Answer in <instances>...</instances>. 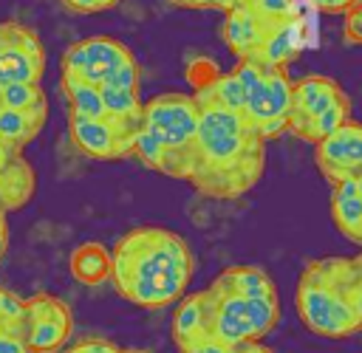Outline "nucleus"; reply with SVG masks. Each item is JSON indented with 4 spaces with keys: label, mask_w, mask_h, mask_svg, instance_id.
Here are the masks:
<instances>
[{
    "label": "nucleus",
    "mask_w": 362,
    "mask_h": 353,
    "mask_svg": "<svg viewBox=\"0 0 362 353\" xmlns=\"http://www.w3.org/2000/svg\"><path fill=\"white\" fill-rule=\"evenodd\" d=\"M198 104V138L189 186L215 201H232L255 189L266 169V138L209 88L192 90Z\"/></svg>",
    "instance_id": "f257e3e1"
},
{
    "label": "nucleus",
    "mask_w": 362,
    "mask_h": 353,
    "mask_svg": "<svg viewBox=\"0 0 362 353\" xmlns=\"http://www.w3.org/2000/svg\"><path fill=\"white\" fill-rule=\"evenodd\" d=\"M110 280L136 308L161 311L175 305L195 274L192 246L167 226H136L110 249Z\"/></svg>",
    "instance_id": "f03ea898"
},
{
    "label": "nucleus",
    "mask_w": 362,
    "mask_h": 353,
    "mask_svg": "<svg viewBox=\"0 0 362 353\" xmlns=\"http://www.w3.org/2000/svg\"><path fill=\"white\" fill-rule=\"evenodd\" d=\"M221 37L238 59L288 68L305 45V14L294 0H246L223 14Z\"/></svg>",
    "instance_id": "7ed1b4c3"
},
{
    "label": "nucleus",
    "mask_w": 362,
    "mask_h": 353,
    "mask_svg": "<svg viewBox=\"0 0 362 353\" xmlns=\"http://www.w3.org/2000/svg\"><path fill=\"white\" fill-rule=\"evenodd\" d=\"M198 138V104L192 93H158L144 102L133 155L175 181H189Z\"/></svg>",
    "instance_id": "20e7f679"
},
{
    "label": "nucleus",
    "mask_w": 362,
    "mask_h": 353,
    "mask_svg": "<svg viewBox=\"0 0 362 353\" xmlns=\"http://www.w3.org/2000/svg\"><path fill=\"white\" fill-rule=\"evenodd\" d=\"M300 322L325 339H348L362 330L354 311L351 257H317L305 263L294 294Z\"/></svg>",
    "instance_id": "39448f33"
},
{
    "label": "nucleus",
    "mask_w": 362,
    "mask_h": 353,
    "mask_svg": "<svg viewBox=\"0 0 362 353\" xmlns=\"http://www.w3.org/2000/svg\"><path fill=\"white\" fill-rule=\"evenodd\" d=\"M291 85L294 82L288 76V68L238 59L232 71L218 73L204 88H209L229 107L240 110L257 127V133L269 141L286 130L288 104H291Z\"/></svg>",
    "instance_id": "423d86ee"
},
{
    "label": "nucleus",
    "mask_w": 362,
    "mask_h": 353,
    "mask_svg": "<svg viewBox=\"0 0 362 353\" xmlns=\"http://www.w3.org/2000/svg\"><path fill=\"white\" fill-rule=\"evenodd\" d=\"M351 119V96L322 73H308L291 85V104L286 130L305 141L320 144Z\"/></svg>",
    "instance_id": "0eeeda50"
},
{
    "label": "nucleus",
    "mask_w": 362,
    "mask_h": 353,
    "mask_svg": "<svg viewBox=\"0 0 362 353\" xmlns=\"http://www.w3.org/2000/svg\"><path fill=\"white\" fill-rule=\"evenodd\" d=\"M59 71L62 76L85 82L96 90L116 85L139 88V73H141L133 51L116 37H85L68 45Z\"/></svg>",
    "instance_id": "6e6552de"
},
{
    "label": "nucleus",
    "mask_w": 362,
    "mask_h": 353,
    "mask_svg": "<svg viewBox=\"0 0 362 353\" xmlns=\"http://www.w3.org/2000/svg\"><path fill=\"white\" fill-rule=\"evenodd\" d=\"M206 291L212 294V336L226 347L263 342L280 322V302L246 299L215 285H206Z\"/></svg>",
    "instance_id": "1a4fd4ad"
},
{
    "label": "nucleus",
    "mask_w": 362,
    "mask_h": 353,
    "mask_svg": "<svg viewBox=\"0 0 362 353\" xmlns=\"http://www.w3.org/2000/svg\"><path fill=\"white\" fill-rule=\"evenodd\" d=\"M23 339L31 353H59L74 333V313L57 294L40 291L23 299Z\"/></svg>",
    "instance_id": "9d476101"
},
{
    "label": "nucleus",
    "mask_w": 362,
    "mask_h": 353,
    "mask_svg": "<svg viewBox=\"0 0 362 353\" xmlns=\"http://www.w3.org/2000/svg\"><path fill=\"white\" fill-rule=\"evenodd\" d=\"M45 73V45L40 34L17 20L0 23V88L40 85Z\"/></svg>",
    "instance_id": "9b49d317"
},
{
    "label": "nucleus",
    "mask_w": 362,
    "mask_h": 353,
    "mask_svg": "<svg viewBox=\"0 0 362 353\" xmlns=\"http://www.w3.org/2000/svg\"><path fill=\"white\" fill-rule=\"evenodd\" d=\"M139 127H141V121L116 119V116H99V119L68 116V130H71L74 147L99 161H116V158L133 155Z\"/></svg>",
    "instance_id": "f8f14e48"
},
{
    "label": "nucleus",
    "mask_w": 362,
    "mask_h": 353,
    "mask_svg": "<svg viewBox=\"0 0 362 353\" xmlns=\"http://www.w3.org/2000/svg\"><path fill=\"white\" fill-rule=\"evenodd\" d=\"M314 164L320 175L337 186L362 175V121L348 119L320 144H314Z\"/></svg>",
    "instance_id": "ddd939ff"
},
{
    "label": "nucleus",
    "mask_w": 362,
    "mask_h": 353,
    "mask_svg": "<svg viewBox=\"0 0 362 353\" xmlns=\"http://www.w3.org/2000/svg\"><path fill=\"white\" fill-rule=\"evenodd\" d=\"M212 294L206 288L184 294L173 311V342L181 353H198L212 342Z\"/></svg>",
    "instance_id": "4468645a"
},
{
    "label": "nucleus",
    "mask_w": 362,
    "mask_h": 353,
    "mask_svg": "<svg viewBox=\"0 0 362 353\" xmlns=\"http://www.w3.org/2000/svg\"><path fill=\"white\" fill-rule=\"evenodd\" d=\"M209 285L246 297V299H260V302H280L274 280L260 268V265H229L223 268Z\"/></svg>",
    "instance_id": "2eb2a0df"
},
{
    "label": "nucleus",
    "mask_w": 362,
    "mask_h": 353,
    "mask_svg": "<svg viewBox=\"0 0 362 353\" xmlns=\"http://www.w3.org/2000/svg\"><path fill=\"white\" fill-rule=\"evenodd\" d=\"M37 192V172L34 167L17 155L0 169V212L8 217V212L23 209Z\"/></svg>",
    "instance_id": "dca6fc26"
},
{
    "label": "nucleus",
    "mask_w": 362,
    "mask_h": 353,
    "mask_svg": "<svg viewBox=\"0 0 362 353\" xmlns=\"http://www.w3.org/2000/svg\"><path fill=\"white\" fill-rule=\"evenodd\" d=\"M328 209H331V220H334L337 232L345 240L356 243L359 232H362V195L356 192V184L345 181V184L331 186Z\"/></svg>",
    "instance_id": "f3484780"
},
{
    "label": "nucleus",
    "mask_w": 362,
    "mask_h": 353,
    "mask_svg": "<svg viewBox=\"0 0 362 353\" xmlns=\"http://www.w3.org/2000/svg\"><path fill=\"white\" fill-rule=\"evenodd\" d=\"M68 268H71V277L79 280L82 285H99L110 280V268H113L110 249L96 240L79 243L68 257Z\"/></svg>",
    "instance_id": "a211bd4d"
},
{
    "label": "nucleus",
    "mask_w": 362,
    "mask_h": 353,
    "mask_svg": "<svg viewBox=\"0 0 362 353\" xmlns=\"http://www.w3.org/2000/svg\"><path fill=\"white\" fill-rule=\"evenodd\" d=\"M48 121V110H8L0 107V138L14 147L17 152L25 150V144H31L42 127Z\"/></svg>",
    "instance_id": "6ab92c4d"
},
{
    "label": "nucleus",
    "mask_w": 362,
    "mask_h": 353,
    "mask_svg": "<svg viewBox=\"0 0 362 353\" xmlns=\"http://www.w3.org/2000/svg\"><path fill=\"white\" fill-rule=\"evenodd\" d=\"M59 88H62V96H65V104H68V116H76V119H99V116H107L105 113V104H102V93L85 82H76V79H68V76H59Z\"/></svg>",
    "instance_id": "aec40b11"
},
{
    "label": "nucleus",
    "mask_w": 362,
    "mask_h": 353,
    "mask_svg": "<svg viewBox=\"0 0 362 353\" xmlns=\"http://www.w3.org/2000/svg\"><path fill=\"white\" fill-rule=\"evenodd\" d=\"M0 107L8 110H48V96L40 85H3Z\"/></svg>",
    "instance_id": "412c9836"
},
{
    "label": "nucleus",
    "mask_w": 362,
    "mask_h": 353,
    "mask_svg": "<svg viewBox=\"0 0 362 353\" xmlns=\"http://www.w3.org/2000/svg\"><path fill=\"white\" fill-rule=\"evenodd\" d=\"M23 297L11 294L8 288H0V330L23 325Z\"/></svg>",
    "instance_id": "4be33fe9"
},
{
    "label": "nucleus",
    "mask_w": 362,
    "mask_h": 353,
    "mask_svg": "<svg viewBox=\"0 0 362 353\" xmlns=\"http://www.w3.org/2000/svg\"><path fill=\"white\" fill-rule=\"evenodd\" d=\"M59 353H119V345L102 336H82L76 342H68Z\"/></svg>",
    "instance_id": "5701e85b"
},
{
    "label": "nucleus",
    "mask_w": 362,
    "mask_h": 353,
    "mask_svg": "<svg viewBox=\"0 0 362 353\" xmlns=\"http://www.w3.org/2000/svg\"><path fill=\"white\" fill-rule=\"evenodd\" d=\"M345 25H342V40L348 45H362V0L354 3L345 14H342Z\"/></svg>",
    "instance_id": "b1692460"
},
{
    "label": "nucleus",
    "mask_w": 362,
    "mask_h": 353,
    "mask_svg": "<svg viewBox=\"0 0 362 353\" xmlns=\"http://www.w3.org/2000/svg\"><path fill=\"white\" fill-rule=\"evenodd\" d=\"M0 353H31L23 339V325L0 330Z\"/></svg>",
    "instance_id": "393cba45"
},
{
    "label": "nucleus",
    "mask_w": 362,
    "mask_h": 353,
    "mask_svg": "<svg viewBox=\"0 0 362 353\" xmlns=\"http://www.w3.org/2000/svg\"><path fill=\"white\" fill-rule=\"evenodd\" d=\"M71 14H96L113 8L119 0H59Z\"/></svg>",
    "instance_id": "a878e982"
},
{
    "label": "nucleus",
    "mask_w": 362,
    "mask_h": 353,
    "mask_svg": "<svg viewBox=\"0 0 362 353\" xmlns=\"http://www.w3.org/2000/svg\"><path fill=\"white\" fill-rule=\"evenodd\" d=\"M351 271H354V311L362 325V251L351 257Z\"/></svg>",
    "instance_id": "bb28decb"
},
{
    "label": "nucleus",
    "mask_w": 362,
    "mask_h": 353,
    "mask_svg": "<svg viewBox=\"0 0 362 353\" xmlns=\"http://www.w3.org/2000/svg\"><path fill=\"white\" fill-rule=\"evenodd\" d=\"M178 8H195V11H206V8H218V11H229L235 6V0H170Z\"/></svg>",
    "instance_id": "cd10ccee"
},
{
    "label": "nucleus",
    "mask_w": 362,
    "mask_h": 353,
    "mask_svg": "<svg viewBox=\"0 0 362 353\" xmlns=\"http://www.w3.org/2000/svg\"><path fill=\"white\" fill-rule=\"evenodd\" d=\"M305 3L311 8H317V11H322V14H345L359 0H305Z\"/></svg>",
    "instance_id": "c85d7f7f"
},
{
    "label": "nucleus",
    "mask_w": 362,
    "mask_h": 353,
    "mask_svg": "<svg viewBox=\"0 0 362 353\" xmlns=\"http://www.w3.org/2000/svg\"><path fill=\"white\" fill-rule=\"evenodd\" d=\"M232 353H274V350L266 347L263 342H243V345H235Z\"/></svg>",
    "instance_id": "c756f323"
},
{
    "label": "nucleus",
    "mask_w": 362,
    "mask_h": 353,
    "mask_svg": "<svg viewBox=\"0 0 362 353\" xmlns=\"http://www.w3.org/2000/svg\"><path fill=\"white\" fill-rule=\"evenodd\" d=\"M17 155H23V152H17L14 147H8V144L0 138V169H3V167H6L11 158H17Z\"/></svg>",
    "instance_id": "7c9ffc66"
},
{
    "label": "nucleus",
    "mask_w": 362,
    "mask_h": 353,
    "mask_svg": "<svg viewBox=\"0 0 362 353\" xmlns=\"http://www.w3.org/2000/svg\"><path fill=\"white\" fill-rule=\"evenodd\" d=\"M198 353H232V347H226V345H221L218 339H212V342H206Z\"/></svg>",
    "instance_id": "2f4dec72"
},
{
    "label": "nucleus",
    "mask_w": 362,
    "mask_h": 353,
    "mask_svg": "<svg viewBox=\"0 0 362 353\" xmlns=\"http://www.w3.org/2000/svg\"><path fill=\"white\" fill-rule=\"evenodd\" d=\"M6 251H8V232H0V260L6 257Z\"/></svg>",
    "instance_id": "473e14b6"
},
{
    "label": "nucleus",
    "mask_w": 362,
    "mask_h": 353,
    "mask_svg": "<svg viewBox=\"0 0 362 353\" xmlns=\"http://www.w3.org/2000/svg\"><path fill=\"white\" fill-rule=\"evenodd\" d=\"M119 353H150V350H139V347H119Z\"/></svg>",
    "instance_id": "72a5a7b5"
},
{
    "label": "nucleus",
    "mask_w": 362,
    "mask_h": 353,
    "mask_svg": "<svg viewBox=\"0 0 362 353\" xmlns=\"http://www.w3.org/2000/svg\"><path fill=\"white\" fill-rule=\"evenodd\" d=\"M0 232H8V217L0 212Z\"/></svg>",
    "instance_id": "f704fd0d"
},
{
    "label": "nucleus",
    "mask_w": 362,
    "mask_h": 353,
    "mask_svg": "<svg viewBox=\"0 0 362 353\" xmlns=\"http://www.w3.org/2000/svg\"><path fill=\"white\" fill-rule=\"evenodd\" d=\"M354 184H356V192L362 195V175H359V178H354Z\"/></svg>",
    "instance_id": "c9c22d12"
},
{
    "label": "nucleus",
    "mask_w": 362,
    "mask_h": 353,
    "mask_svg": "<svg viewBox=\"0 0 362 353\" xmlns=\"http://www.w3.org/2000/svg\"><path fill=\"white\" fill-rule=\"evenodd\" d=\"M356 246H362V232H359V240H356Z\"/></svg>",
    "instance_id": "e433bc0d"
},
{
    "label": "nucleus",
    "mask_w": 362,
    "mask_h": 353,
    "mask_svg": "<svg viewBox=\"0 0 362 353\" xmlns=\"http://www.w3.org/2000/svg\"><path fill=\"white\" fill-rule=\"evenodd\" d=\"M238 3H246V0H235V6H238Z\"/></svg>",
    "instance_id": "4c0bfd02"
}]
</instances>
